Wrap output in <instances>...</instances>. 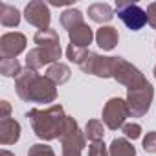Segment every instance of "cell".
Instances as JSON below:
<instances>
[{"instance_id":"1","label":"cell","mask_w":156,"mask_h":156,"mask_svg":"<svg viewBox=\"0 0 156 156\" xmlns=\"http://www.w3.org/2000/svg\"><path fill=\"white\" fill-rule=\"evenodd\" d=\"M26 118L31 121L33 130L39 138L44 140H53L62 136L64 125H66V116H62V108L59 105L48 108V110H30Z\"/></svg>"},{"instance_id":"2","label":"cell","mask_w":156,"mask_h":156,"mask_svg":"<svg viewBox=\"0 0 156 156\" xmlns=\"http://www.w3.org/2000/svg\"><path fill=\"white\" fill-rule=\"evenodd\" d=\"M17 92L26 101H37V103H48L55 99V87L46 77H39L33 70H26L17 79Z\"/></svg>"},{"instance_id":"3","label":"cell","mask_w":156,"mask_h":156,"mask_svg":"<svg viewBox=\"0 0 156 156\" xmlns=\"http://www.w3.org/2000/svg\"><path fill=\"white\" fill-rule=\"evenodd\" d=\"M116 11H118V17L123 20V24L129 30H132V31H138V30H141L147 24V13L138 4L118 2L116 4Z\"/></svg>"},{"instance_id":"4","label":"cell","mask_w":156,"mask_h":156,"mask_svg":"<svg viewBox=\"0 0 156 156\" xmlns=\"http://www.w3.org/2000/svg\"><path fill=\"white\" fill-rule=\"evenodd\" d=\"M151 99H152V87L147 81L140 87L129 88V110H130V114L143 116L151 107Z\"/></svg>"},{"instance_id":"5","label":"cell","mask_w":156,"mask_h":156,"mask_svg":"<svg viewBox=\"0 0 156 156\" xmlns=\"http://www.w3.org/2000/svg\"><path fill=\"white\" fill-rule=\"evenodd\" d=\"M85 141L77 130V125L72 118L66 116V125L62 132V156H79Z\"/></svg>"},{"instance_id":"6","label":"cell","mask_w":156,"mask_h":156,"mask_svg":"<svg viewBox=\"0 0 156 156\" xmlns=\"http://www.w3.org/2000/svg\"><path fill=\"white\" fill-rule=\"evenodd\" d=\"M129 112H130V110H129V103H125L123 99L114 98V99H110V101L105 105V108H103V121L107 123L108 129L116 130L118 127L123 125V121H125V118L129 116Z\"/></svg>"},{"instance_id":"7","label":"cell","mask_w":156,"mask_h":156,"mask_svg":"<svg viewBox=\"0 0 156 156\" xmlns=\"http://www.w3.org/2000/svg\"><path fill=\"white\" fill-rule=\"evenodd\" d=\"M26 20L33 26L41 30H48L50 26V9L44 2H39V0H35V2H30L26 6Z\"/></svg>"},{"instance_id":"8","label":"cell","mask_w":156,"mask_h":156,"mask_svg":"<svg viewBox=\"0 0 156 156\" xmlns=\"http://www.w3.org/2000/svg\"><path fill=\"white\" fill-rule=\"evenodd\" d=\"M35 44H39V48H42L46 51V55L55 61L61 57V46H59V35L53 30H41L35 35Z\"/></svg>"},{"instance_id":"9","label":"cell","mask_w":156,"mask_h":156,"mask_svg":"<svg viewBox=\"0 0 156 156\" xmlns=\"http://www.w3.org/2000/svg\"><path fill=\"white\" fill-rule=\"evenodd\" d=\"M26 46V37L22 33H6L0 41V50H2V59H15Z\"/></svg>"},{"instance_id":"10","label":"cell","mask_w":156,"mask_h":156,"mask_svg":"<svg viewBox=\"0 0 156 156\" xmlns=\"http://www.w3.org/2000/svg\"><path fill=\"white\" fill-rule=\"evenodd\" d=\"M68 35H70L72 44L77 46V48H85V46H88V44L92 42V30H90L85 22L79 24V26H75L73 30H70Z\"/></svg>"},{"instance_id":"11","label":"cell","mask_w":156,"mask_h":156,"mask_svg":"<svg viewBox=\"0 0 156 156\" xmlns=\"http://www.w3.org/2000/svg\"><path fill=\"white\" fill-rule=\"evenodd\" d=\"M96 39H98V44H99L103 50H112V48L118 44V39H119V37H118L116 28H112V26H103V28L98 30Z\"/></svg>"},{"instance_id":"12","label":"cell","mask_w":156,"mask_h":156,"mask_svg":"<svg viewBox=\"0 0 156 156\" xmlns=\"http://www.w3.org/2000/svg\"><path fill=\"white\" fill-rule=\"evenodd\" d=\"M2 143L4 145H9V143H15L19 140V132H20V127L15 119H2Z\"/></svg>"},{"instance_id":"13","label":"cell","mask_w":156,"mask_h":156,"mask_svg":"<svg viewBox=\"0 0 156 156\" xmlns=\"http://www.w3.org/2000/svg\"><path fill=\"white\" fill-rule=\"evenodd\" d=\"M88 17L96 22H108L112 17H114V11L108 4H103V2H98V4H92L88 8Z\"/></svg>"},{"instance_id":"14","label":"cell","mask_w":156,"mask_h":156,"mask_svg":"<svg viewBox=\"0 0 156 156\" xmlns=\"http://www.w3.org/2000/svg\"><path fill=\"white\" fill-rule=\"evenodd\" d=\"M0 22H2L6 28L17 26V24L20 22V13H19V9L13 8V6H9V4H6V2H2V4H0Z\"/></svg>"},{"instance_id":"15","label":"cell","mask_w":156,"mask_h":156,"mask_svg":"<svg viewBox=\"0 0 156 156\" xmlns=\"http://www.w3.org/2000/svg\"><path fill=\"white\" fill-rule=\"evenodd\" d=\"M61 24L62 28H66L68 31L73 30L75 26L83 24V13L79 9H66L62 15H61Z\"/></svg>"},{"instance_id":"16","label":"cell","mask_w":156,"mask_h":156,"mask_svg":"<svg viewBox=\"0 0 156 156\" xmlns=\"http://www.w3.org/2000/svg\"><path fill=\"white\" fill-rule=\"evenodd\" d=\"M134 154H136L134 147L123 138L114 140L112 145H110V156H134Z\"/></svg>"},{"instance_id":"17","label":"cell","mask_w":156,"mask_h":156,"mask_svg":"<svg viewBox=\"0 0 156 156\" xmlns=\"http://www.w3.org/2000/svg\"><path fill=\"white\" fill-rule=\"evenodd\" d=\"M68 77H70V70L64 66V64H53L50 70H48V79L55 81V83H64L68 81Z\"/></svg>"},{"instance_id":"18","label":"cell","mask_w":156,"mask_h":156,"mask_svg":"<svg viewBox=\"0 0 156 156\" xmlns=\"http://www.w3.org/2000/svg\"><path fill=\"white\" fill-rule=\"evenodd\" d=\"M0 70H2L4 75L13 77V75H20V64L17 59H2V64H0Z\"/></svg>"},{"instance_id":"19","label":"cell","mask_w":156,"mask_h":156,"mask_svg":"<svg viewBox=\"0 0 156 156\" xmlns=\"http://www.w3.org/2000/svg\"><path fill=\"white\" fill-rule=\"evenodd\" d=\"M66 53H68V59H70V61H75V62H79V64H83L85 59L90 55L85 48H77V46H73V44L68 46V51H66Z\"/></svg>"},{"instance_id":"20","label":"cell","mask_w":156,"mask_h":156,"mask_svg":"<svg viewBox=\"0 0 156 156\" xmlns=\"http://www.w3.org/2000/svg\"><path fill=\"white\" fill-rule=\"evenodd\" d=\"M103 125L99 123V121H90L88 125H87V136L90 138V140H96V141H99V138H103Z\"/></svg>"},{"instance_id":"21","label":"cell","mask_w":156,"mask_h":156,"mask_svg":"<svg viewBox=\"0 0 156 156\" xmlns=\"http://www.w3.org/2000/svg\"><path fill=\"white\" fill-rule=\"evenodd\" d=\"M28 156H55L53 151L48 145H33L28 152Z\"/></svg>"},{"instance_id":"22","label":"cell","mask_w":156,"mask_h":156,"mask_svg":"<svg viewBox=\"0 0 156 156\" xmlns=\"http://www.w3.org/2000/svg\"><path fill=\"white\" fill-rule=\"evenodd\" d=\"M143 149L147 152H156V132H149L143 140Z\"/></svg>"},{"instance_id":"23","label":"cell","mask_w":156,"mask_h":156,"mask_svg":"<svg viewBox=\"0 0 156 156\" xmlns=\"http://www.w3.org/2000/svg\"><path fill=\"white\" fill-rule=\"evenodd\" d=\"M88 156H107V149H105V143L101 141H94L90 151H88Z\"/></svg>"},{"instance_id":"24","label":"cell","mask_w":156,"mask_h":156,"mask_svg":"<svg viewBox=\"0 0 156 156\" xmlns=\"http://www.w3.org/2000/svg\"><path fill=\"white\" fill-rule=\"evenodd\" d=\"M140 130H141V129H140V125H138V123H129V125H125V127H123L125 136H127V138H132V140L140 136Z\"/></svg>"},{"instance_id":"25","label":"cell","mask_w":156,"mask_h":156,"mask_svg":"<svg viewBox=\"0 0 156 156\" xmlns=\"http://www.w3.org/2000/svg\"><path fill=\"white\" fill-rule=\"evenodd\" d=\"M147 22L156 30V2H152V4H149L147 6Z\"/></svg>"},{"instance_id":"26","label":"cell","mask_w":156,"mask_h":156,"mask_svg":"<svg viewBox=\"0 0 156 156\" xmlns=\"http://www.w3.org/2000/svg\"><path fill=\"white\" fill-rule=\"evenodd\" d=\"M2 156H13L11 152H8V151H2Z\"/></svg>"},{"instance_id":"27","label":"cell","mask_w":156,"mask_h":156,"mask_svg":"<svg viewBox=\"0 0 156 156\" xmlns=\"http://www.w3.org/2000/svg\"><path fill=\"white\" fill-rule=\"evenodd\" d=\"M154 75H156V68H154Z\"/></svg>"}]
</instances>
